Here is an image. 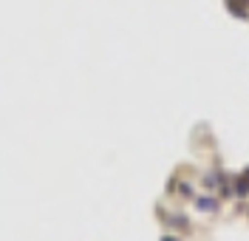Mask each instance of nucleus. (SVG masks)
<instances>
[{"label":"nucleus","mask_w":249,"mask_h":241,"mask_svg":"<svg viewBox=\"0 0 249 241\" xmlns=\"http://www.w3.org/2000/svg\"><path fill=\"white\" fill-rule=\"evenodd\" d=\"M227 9L235 17H249V0H227Z\"/></svg>","instance_id":"obj_1"},{"label":"nucleus","mask_w":249,"mask_h":241,"mask_svg":"<svg viewBox=\"0 0 249 241\" xmlns=\"http://www.w3.org/2000/svg\"><path fill=\"white\" fill-rule=\"evenodd\" d=\"M196 207L201 210V213H215L218 210V199L215 196H198V199H196Z\"/></svg>","instance_id":"obj_2"},{"label":"nucleus","mask_w":249,"mask_h":241,"mask_svg":"<svg viewBox=\"0 0 249 241\" xmlns=\"http://www.w3.org/2000/svg\"><path fill=\"white\" fill-rule=\"evenodd\" d=\"M232 190L238 196H249V179L247 176H235L232 179Z\"/></svg>","instance_id":"obj_3"},{"label":"nucleus","mask_w":249,"mask_h":241,"mask_svg":"<svg viewBox=\"0 0 249 241\" xmlns=\"http://www.w3.org/2000/svg\"><path fill=\"white\" fill-rule=\"evenodd\" d=\"M170 224L176 227V230H184V233H190V219H187V216H173Z\"/></svg>","instance_id":"obj_4"},{"label":"nucleus","mask_w":249,"mask_h":241,"mask_svg":"<svg viewBox=\"0 0 249 241\" xmlns=\"http://www.w3.org/2000/svg\"><path fill=\"white\" fill-rule=\"evenodd\" d=\"M178 193H181L184 199H193V185H190V182H181V185H178Z\"/></svg>","instance_id":"obj_5"},{"label":"nucleus","mask_w":249,"mask_h":241,"mask_svg":"<svg viewBox=\"0 0 249 241\" xmlns=\"http://www.w3.org/2000/svg\"><path fill=\"white\" fill-rule=\"evenodd\" d=\"M159 241H181V239H176V236H161Z\"/></svg>","instance_id":"obj_6"},{"label":"nucleus","mask_w":249,"mask_h":241,"mask_svg":"<svg viewBox=\"0 0 249 241\" xmlns=\"http://www.w3.org/2000/svg\"><path fill=\"white\" fill-rule=\"evenodd\" d=\"M244 176H247V179H249V167H247V170H244Z\"/></svg>","instance_id":"obj_7"}]
</instances>
